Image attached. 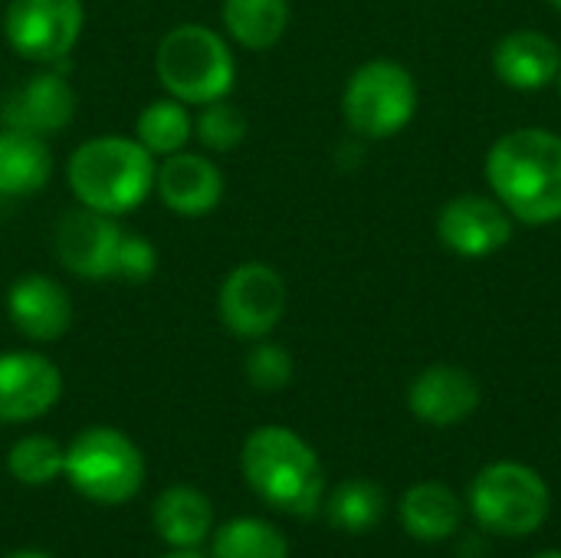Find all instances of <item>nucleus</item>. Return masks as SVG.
Here are the masks:
<instances>
[{
	"instance_id": "1",
	"label": "nucleus",
	"mask_w": 561,
	"mask_h": 558,
	"mask_svg": "<svg viewBox=\"0 0 561 558\" xmlns=\"http://www.w3.org/2000/svg\"><path fill=\"white\" fill-rule=\"evenodd\" d=\"M493 197L529 227L561 220V135L552 128H513L500 135L483 164Z\"/></svg>"
},
{
	"instance_id": "2",
	"label": "nucleus",
	"mask_w": 561,
	"mask_h": 558,
	"mask_svg": "<svg viewBox=\"0 0 561 558\" xmlns=\"http://www.w3.org/2000/svg\"><path fill=\"white\" fill-rule=\"evenodd\" d=\"M154 155L125 135H99L82 141L66 161V181L76 204L122 217L154 191Z\"/></svg>"
},
{
	"instance_id": "3",
	"label": "nucleus",
	"mask_w": 561,
	"mask_h": 558,
	"mask_svg": "<svg viewBox=\"0 0 561 558\" xmlns=\"http://www.w3.org/2000/svg\"><path fill=\"white\" fill-rule=\"evenodd\" d=\"M247 483L260 500L289 516L309 520L319 513L325 497V474L316 451L289 428L263 424L240 451Z\"/></svg>"
},
{
	"instance_id": "4",
	"label": "nucleus",
	"mask_w": 561,
	"mask_h": 558,
	"mask_svg": "<svg viewBox=\"0 0 561 558\" xmlns=\"http://www.w3.org/2000/svg\"><path fill=\"white\" fill-rule=\"evenodd\" d=\"M154 76L171 99L201 109L233 92L237 59L217 30L204 23H178L158 39Z\"/></svg>"
},
{
	"instance_id": "5",
	"label": "nucleus",
	"mask_w": 561,
	"mask_h": 558,
	"mask_svg": "<svg viewBox=\"0 0 561 558\" xmlns=\"http://www.w3.org/2000/svg\"><path fill=\"white\" fill-rule=\"evenodd\" d=\"M342 115L345 125L368 141L401 135L417 115V82L411 69L385 56L362 62L342 89Z\"/></svg>"
},
{
	"instance_id": "6",
	"label": "nucleus",
	"mask_w": 561,
	"mask_h": 558,
	"mask_svg": "<svg viewBox=\"0 0 561 558\" xmlns=\"http://www.w3.org/2000/svg\"><path fill=\"white\" fill-rule=\"evenodd\" d=\"M66 480L92 503H128L145 483V457L115 428H89L66 447Z\"/></svg>"
},
{
	"instance_id": "7",
	"label": "nucleus",
	"mask_w": 561,
	"mask_h": 558,
	"mask_svg": "<svg viewBox=\"0 0 561 558\" xmlns=\"http://www.w3.org/2000/svg\"><path fill=\"white\" fill-rule=\"evenodd\" d=\"M470 510L493 536H529L549 520L552 497L533 467L519 460H496L477 474L470 487Z\"/></svg>"
},
{
	"instance_id": "8",
	"label": "nucleus",
	"mask_w": 561,
	"mask_h": 558,
	"mask_svg": "<svg viewBox=\"0 0 561 558\" xmlns=\"http://www.w3.org/2000/svg\"><path fill=\"white\" fill-rule=\"evenodd\" d=\"M289 286L283 273L263 260H247L233 266L217 293V312L230 335L237 339H266L286 316Z\"/></svg>"
},
{
	"instance_id": "9",
	"label": "nucleus",
	"mask_w": 561,
	"mask_h": 558,
	"mask_svg": "<svg viewBox=\"0 0 561 558\" xmlns=\"http://www.w3.org/2000/svg\"><path fill=\"white\" fill-rule=\"evenodd\" d=\"M85 26L82 0H10L3 10V36L16 56L36 66L62 62Z\"/></svg>"
},
{
	"instance_id": "10",
	"label": "nucleus",
	"mask_w": 561,
	"mask_h": 558,
	"mask_svg": "<svg viewBox=\"0 0 561 558\" xmlns=\"http://www.w3.org/2000/svg\"><path fill=\"white\" fill-rule=\"evenodd\" d=\"M122 237L125 230L118 227V217H108L79 204L59 217L56 234H53V250H56V260L72 276L95 283V280L115 276Z\"/></svg>"
},
{
	"instance_id": "11",
	"label": "nucleus",
	"mask_w": 561,
	"mask_h": 558,
	"mask_svg": "<svg viewBox=\"0 0 561 558\" xmlns=\"http://www.w3.org/2000/svg\"><path fill=\"white\" fill-rule=\"evenodd\" d=\"M437 240L463 260L493 257L513 240V214L486 194L450 197L437 214Z\"/></svg>"
},
{
	"instance_id": "12",
	"label": "nucleus",
	"mask_w": 561,
	"mask_h": 558,
	"mask_svg": "<svg viewBox=\"0 0 561 558\" xmlns=\"http://www.w3.org/2000/svg\"><path fill=\"white\" fill-rule=\"evenodd\" d=\"M76 105V89L56 62L39 69L7 95V102L0 105V122L7 128H23L39 138H53L69 128Z\"/></svg>"
},
{
	"instance_id": "13",
	"label": "nucleus",
	"mask_w": 561,
	"mask_h": 558,
	"mask_svg": "<svg viewBox=\"0 0 561 558\" xmlns=\"http://www.w3.org/2000/svg\"><path fill=\"white\" fill-rule=\"evenodd\" d=\"M62 395V375L56 362L39 352L0 355V421L26 424L56 408Z\"/></svg>"
},
{
	"instance_id": "14",
	"label": "nucleus",
	"mask_w": 561,
	"mask_h": 558,
	"mask_svg": "<svg viewBox=\"0 0 561 558\" xmlns=\"http://www.w3.org/2000/svg\"><path fill=\"white\" fill-rule=\"evenodd\" d=\"M3 306L13 329L39 345L62 339L72 326V296L59 280L46 273H26L13 280Z\"/></svg>"
},
{
	"instance_id": "15",
	"label": "nucleus",
	"mask_w": 561,
	"mask_h": 558,
	"mask_svg": "<svg viewBox=\"0 0 561 558\" xmlns=\"http://www.w3.org/2000/svg\"><path fill=\"white\" fill-rule=\"evenodd\" d=\"M154 191L174 217L197 220L217 210V204L224 201V174L210 158L194 151H178L158 164Z\"/></svg>"
},
{
	"instance_id": "16",
	"label": "nucleus",
	"mask_w": 561,
	"mask_h": 558,
	"mask_svg": "<svg viewBox=\"0 0 561 558\" xmlns=\"http://www.w3.org/2000/svg\"><path fill=\"white\" fill-rule=\"evenodd\" d=\"M483 401L480 382L460 365H427L408 388V405L431 428L463 424Z\"/></svg>"
},
{
	"instance_id": "17",
	"label": "nucleus",
	"mask_w": 561,
	"mask_h": 558,
	"mask_svg": "<svg viewBox=\"0 0 561 558\" xmlns=\"http://www.w3.org/2000/svg\"><path fill=\"white\" fill-rule=\"evenodd\" d=\"M493 72L516 92L549 89L561 72V46L542 30H513L493 49Z\"/></svg>"
},
{
	"instance_id": "18",
	"label": "nucleus",
	"mask_w": 561,
	"mask_h": 558,
	"mask_svg": "<svg viewBox=\"0 0 561 558\" xmlns=\"http://www.w3.org/2000/svg\"><path fill=\"white\" fill-rule=\"evenodd\" d=\"M53 178V151L46 138L23 128H0V194L33 197Z\"/></svg>"
},
{
	"instance_id": "19",
	"label": "nucleus",
	"mask_w": 561,
	"mask_h": 558,
	"mask_svg": "<svg viewBox=\"0 0 561 558\" xmlns=\"http://www.w3.org/2000/svg\"><path fill=\"white\" fill-rule=\"evenodd\" d=\"M398 513H401V526L417 543H444L460 529V520H463V506H460L457 493L437 480L411 487L401 497Z\"/></svg>"
},
{
	"instance_id": "20",
	"label": "nucleus",
	"mask_w": 561,
	"mask_h": 558,
	"mask_svg": "<svg viewBox=\"0 0 561 558\" xmlns=\"http://www.w3.org/2000/svg\"><path fill=\"white\" fill-rule=\"evenodd\" d=\"M214 526L210 500L194 487H168L154 500V529L171 549H197Z\"/></svg>"
},
{
	"instance_id": "21",
	"label": "nucleus",
	"mask_w": 561,
	"mask_h": 558,
	"mask_svg": "<svg viewBox=\"0 0 561 558\" xmlns=\"http://www.w3.org/2000/svg\"><path fill=\"white\" fill-rule=\"evenodd\" d=\"M220 20L237 46L250 53H263L286 36L293 7L289 0H224Z\"/></svg>"
},
{
	"instance_id": "22",
	"label": "nucleus",
	"mask_w": 561,
	"mask_h": 558,
	"mask_svg": "<svg viewBox=\"0 0 561 558\" xmlns=\"http://www.w3.org/2000/svg\"><path fill=\"white\" fill-rule=\"evenodd\" d=\"M191 138H194V118H191L184 102L164 95V99L148 102L138 112L135 141L145 145L154 158H168V155L184 151Z\"/></svg>"
},
{
	"instance_id": "23",
	"label": "nucleus",
	"mask_w": 561,
	"mask_h": 558,
	"mask_svg": "<svg viewBox=\"0 0 561 558\" xmlns=\"http://www.w3.org/2000/svg\"><path fill=\"white\" fill-rule=\"evenodd\" d=\"M329 523L345 533H365L385 516V493L371 480H345L329 497Z\"/></svg>"
},
{
	"instance_id": "24",
	"label": "nucleus",
	"mask_w": 561,
	"mask_h": 558,
	"mask_svg": "<svg viewBox=\"0 0 561 558\" xmlns=\"http://www.w3.org/2000/svg\"><path fill=\"white\" fill-rule=\"evenodd\" d=\"M214 558H289L286 536L263 520H233L217 529Z\"/></svg>"
},
{
	"instance_id": "25",
	"label": "nucleus",
	"mask_w": 561,
	"mask_h": 558,
	"mask_svg": "<svg viewBox=\"0 0 561 558\" xmlns=\"http://www.w3.org/2000/svg\"><path fill=\"white\" fill-rule=\"evenodd\" d=\"M7 467L10 474L26 483V487H43V483H53L62 467H66V451L53 441V437H43V434H33V437H23L10 447L7 454Z\"/></svg>"
},
{
	"instance_id": "26",
	"label": "nucleus",
	"mask_w": 561,
	"mask_h": 558,
	"mask_svg": "<svg viewBox=\"0 0 561 558\" xmlns=\"http://www.w3.org/2000/svg\"><path fill=\"white\" fill-rule=\"evenodd\" d=\"M247 132H250L247 115L227 99L201 105V112L194 118V138L201 141V148H207L214 155H227V151L240 148Z\"/></svg>"
},
{
	"instance_id": "27",
	"label": "nucleus",
	"mask_w": 561,
	"mask_h": 558,
	"mask_svg": "<svg viewBox=\"0 0 561 558\" xmlns=\"http://www.w3.org/2000/svg\"><path fill=\"white\" fill-rule=\"evenodd\" d=\"M243 368L256 391H283L293 382V355L266 339H256Z\"/></svg>"
},
{
	"instance_id": "28",
	"label": "nucleus",
	"mask_w": 561,
	"mask_h": 558,
	"mask_svg": "<svg viewBox=\"0 0 561 558\" xmlns=\"http://www.w3.org/2000/svg\"><path fill=\"white\" fill-rule=\"evenodd\" d=\"M158 270V250L148 237L141 234H125L118 247V263L115 276L125 283H148Z\"/></svg>"
},
{
	"instance_id": "29",
	"label": "nucleus",
	"mask_w": 561,
	"mask_h": 558,
	"mask_svg": "<svg viewBox=\"0 0 561 558\" xmlns=\"http://www.w3.org/2000/svg\"><path fill=\"white\" fill-rule=\"evenodd\" d=\"M161 558H204V556H197L194 549H178V553H171V556H161Z\"/></svg>"
},
{
	"instance_id": "30",
	"label": "nucleus",
	"mask_w": 561,
	"mask_h": 558,
	"mask_svg": "<svg viewBox=\"0 0 561 558\" xmlns=\"http://www.w3.org/2000/svg\"><path fill=\"white\" fill-rule=\"evenodd\" d=\"M7 558H49V556H43V553H13V556H7Z\"/></svg>"
},
{
	"instance_id": "31",
	"label": "nucleus",
	"mask_w": 561,
	"mask_h": 558,
	"mask_svg": "<svg viewBox=\"0 0 561 558\" xmlns=\"http://www.w3.org/2000/svg\"><path fill=\"white\" fill-rule=\"evenodd\" d=\"M533 558H561V553H539V556Z\"/></svg>"
},
{
	"instance_id": "32",
	"label": "nucleus",
	"mask_w": 561,
	"mask_h": 558,
	"mask_svg": "<svg viewBox=\"0 0 561 558\" xmlns=\"http://www.w3.org/2000/svg\"><path fill=\"white\" fill-rule=\"evenodd\" d=\"M549 3H552V7H556V10L561 13V0H549Z\"/></svg>"
},
{
	"instance_id": "33",
	"label": "nucleus",
	"mask_w": 561,
	"mask_h": 558,
	"mask_svg": "<svg viewBox=\"0 0 561 558\" xmlns=\"http://www.w3.org/2000/svg\"><path fill=\"white\" fill-rule=\"evenodd\" d=\"M556 82H559V92H561V72H559V79H556Z\"/></svg>"
}]
</instances>
